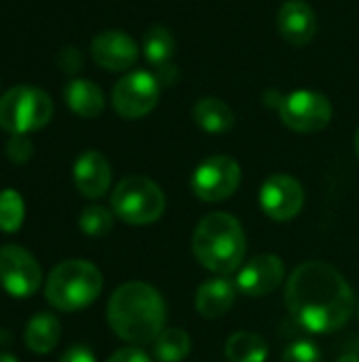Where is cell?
I'll return each instance as SVG.
<instances>
[{
	"label": "cell",
	"mask_w": 359,
	"mask_h": 362,
	"mask_svg": "<svg viewBox=\"0 0 359 362\" xmlns=\"http://www.w3.org/2000/svg\"><path fill=\"white\" fill-rule=\"evenodd\" d=\"M286 305L305 331L326 335L349 322L355 312V295L339 269L324 261H307L288 280Z\"/></svg>",
	"instance_id": "cell-1"
},
{
	"label": "cell",
	"mask_w": 359,
	"mask_h": 362,
	"mask_svg": "<svg viewBox=\"0 0 359 362\" xmlns=\"http://www.w3.org/2000/svg\"><path fill=\"white\" fill-rule=\"evenodd\" d=\"M108 325L129 344H150L165 331L167 308L157 288L144 282L118 286L108 301Z\"/></svg>",
	"instance_id": "cell-2"
},
{
	"label": "cell",
	"mask_w": 359,
	"mask_h": 362,
	"mask_svg": "<svg viewBox=\"0 0 359 362\" xmlns=\"http://www.w3.org/2000/svg\"><path fill=\"white\" fill-rule=\"evenodd\" d=\"M245 233L241 223L226 212H212L199 221L193 235V252L205 269L229 276L243 265Z\"/></svg>",
	"instance_id": "cell-3"
},
{
	"label": "cell",
	"mask_w": 359,
	"mask_h": 362,
	"mask_svg": "<svg viewBox=\"0 0 359 362\" xmlns=\"http://www.w3.org/2000/svg\"><path fill=\"white\" fill-rule=\"evenodd\" d=\"M104 278L99 269L80 259L59 263L47 278L44 297L59 312H78L89 308L102 293Z\"/></svg>",
	"instance_id": "cell-4"
},
{
	"label": "cell",
	"mask_w": 359,
	"mask_h": 362,
	"mask_svg": "<svg viewBox=\"0 0 359 362\" xmlns=\"http://www.w3.org/2000/svg\"><path fill=\"white\" fill-rule=\"evenodd\" d=\"M53 117V102L49 93L38 87L17 85L0 98V127L15 134H30L42 129Z\"/></svg>",
	"instance_id": "cell-5"
},
{
	"label": "cell",
	"mask_w": 359,
	"mask_h": 362,
	"mask_svg": "<svg viewBox=\"0 0 359 362\" xmlns=\"http://www.w3.org/2000/svg\"><path fill=\"white\" fill-rule=\"evenodd\" d=\"M112 210L127 225H150L165 212V195L154 180L146 176H127L112 193Z\"/></svg>",
	"instance_id": "cell-6"
},
{
	"label": "cell",
	"mask_w": 359,
	"mask_h": 362,
	"mask_svg": "<svg viewBox=\"0 0 359 362\" xmlns=\"http://www.w3.org/2000/svg\"><path fill=\"white\" fill-rule=\"evenodd\" d=\"M275 106L284 125L298 134L322 132L332 121L330 100L311 89H296L288 95H279Z\"/></svg>",
	"instance_id": "cell-7"
},
{
	"label": "cell",
	"mask_w": 359,
	"mask_h": 362,
	"mask_svg": "<svg viewBox=\"0 0 359 362\" xmlns=\"http://www.w3.org/2000/svg\"><path fill=\"white\" fill-rule=\"evenodd\" d=\"M241 185V168L229 155H212L197 165L190 178L193 193L207 204L229 199Z\"/></svg>",
	"instance_id": "cell-8"
},
{
	"label": "cell",
	"mask_w": 359,
	"mask_h": 362,
	"mask_svg": "<svg viewBox=\"0 0 359 362\" xmlns=\"http://www.w3.org/2000/svg\"><path fill=\"white\" fill-rule=\"evenodd\" d=\"M161 83L157 74L135 70L123 76L112 89V106L123 119H142L159 102Z\"/></svg>",
	"instance_id": "cell-9"
},
{
	"label": "cell",
	"mask_w": 359,
	"mask_h": 362,
	"mask_svg": "<svg viewBox=\"0 0 359 362\" xmlns=\"http://www.w3.org/2000/svg\"><path fill=\"white\" fill-rule=\"evenodd\" d=\"M0 284L17 299L36 295L42 284V269L32 252L21 246L8 244L0 248Z\"/></svg>",
	"instance_id": "cell-10"
},
{
	"label": "cell",
	"mask_w": 359,
	"mask_h": 362,
	"mask_svg": "<svg viewBox=\"0 0 359 362\" xmlns=\"http://www.w3.org/2000/svg\"><path fill=\"white\" fill-rule=\"evenodd\" d=\"M305 204L303 185L288 174H273L260 189V208L273 221L294 218Z\"/></svg>",
	"instance_id": "cell-11"
},
{
	"label": "cell",
	"mask_w": 359,
	"mask_h": 362,
	"mask_svg": "<svg viewBox=\"0 0 359 362\" xmlns=\"http://www.w3.org/2000/svg\"><path fill=\"white\" fill-rule=\"evenodd\" d=\"M286 278V265L277 255H258L237 269L235 286L245 297H267Z\"/></svg>",
	"instance_id": "cell-12"
},
{
	"label": "cell",
	"mask_w": 359,
	"mask_h": 362,
	"mask_svg": "<svg viewBox=\"0 0 359 362\" xmlns=\"http://www.w3.org/2000/svg\"><path fill=\"white\" fill-rule=\"evenodd\" d=\"M91 55L104 70L123 72L129 70L138 62V45L135 40L123 30H106L99 32L91 40Z\"/></svg>",
	"instance_id": "cell-13"
},
{
	"label": "cell",
	"mask_w": 359,
	"mask_h": 362,
	"mask_svg": "<svg viewBox=\"0 0 359 362\" xmlns=\"http://www.w3.org/2000/svg\"><path fill=\"white\" fill-rule=\"evenodd\" d=\"M277 30L286 42L305 47L317 32V15L305 0H286L277 11Z\"/></svg>",
	"instance_id": "cell-14"
},
{
	"label": "cell",
	"mask_w": 359,
	"mask_h": 362,
	"mask_svg": "<svg viewBox=\"0 0 359 362\" xmlns=\"http://www.w3.org/2000/svg\"><path fill=\"white\" fill-rule=\"evenodd\" d=\"M72 176H74L76 189L85 197L97 199V197H102L108 191L110 180H112V170H110L108 159L102 153L87 151V153H83L76 159L74 170H72Z\"/></svg>",
	"instance_id": "cell-15"
},
{
	"label": "cell",
	"mask_w": 359,
	"mask_h": 362,
	"mask_svg": "<svg viewBox=\"0 0 359 362\" xmlns=\"http://www.w3.org/2000/svg\"><path fill=\"white\" fill-rule=\"evenodd\" d=\"M235 299H237L235 282H231L224 276H218V278H212L199 286L197 297H195V305L203 318L216 320L233 308Z\"/></svg>",
	"instance_id": "cell-16"
},
{
	"label": "cell",
	"mask_w": 359,
	"mask_h": 362,
	"mask_svg": "<svg viewBox=\"0 0 359 362\" xmlns=\"http://www.w3.org/2000/svg\"><path fill=\"white\" fill-rule=\"evenodd\" d=\"M193 119L195 123L207 132V134H226L233 129L235 125V112L233 108L220 100V98H214V95H207V98H199L193 106Z\"/></svg>",
	"instance_id": "cell-17"
},
{
	"label": "cell",
	"mask_w": 359,
	"mask_h": 362,
	"mask_svg": "<svg viewBox=\"0 0 359 362\" xmlns=\"http://www.w3.org/2000/svg\"><path fill=\"white\" fill-rule=\"evenodd\" d=\"M63 95H66V104L70 106V110L85 119L99 117L106 104L102 89L93 81H87V78H72L66 85Z\"/></svg>",
	"instance_id": "cell-18"
},
{
	"label": "cell",
	"mask_w": 359,
	"mask_h": 362,
	"mask_svg": "<svg viewBox=\"0 0 359 362\" xmlns=\"http://www.w3.org/2000/svg\"><path fill=\"white\" fill-rule=\"evenodd\" d=\"M23 339L28 350H32L34 354H49L61 339V325L53 314L40 312L25 325Z\"/></svg>",
	"instance_id": "cell-19"
},
{
	"label": "cell",
	"mask_w": 359,
	"mask_h": 362,
	"mask_svg": "<svg viewBox=\"0 0 359 362\" xmlns=\"http://www.w3.org/2000/svg\"><path fill=\"white\" fill-rule=\"evenodd\" d=\"M224 354L231 362H267L269 344L258 333L241 331L229 337Z\"/></svg>",
	"instance_id": "cell-20"
},
{
	"label": "cell",
	"mask_w": 359,
	"mask_h": 362,
	"mask_svg": "<svg viewBox=\"0 0 359 362\" xmlns=\"http://www.w3.org/2000/svg\"><path fill=\"white\" fill-rule=\"evenodd\" d=\"M144 55L146 59L154 66V68H161L165 64L171 62L174 57V51H176V40L171 36V32L163 25H152L146 30L144 34Z\"/></svg>",
	"instance_id": "cell-21"
},
{
	"label": "cell",
	"mask_w": 359,
	"mask_h": 362,
	"mask_svg": "<svg viewBox=\"0 0 359 362\" xmlns=\"http://www.w3.org/2000/svg\"><path fill=\"white\" fill-rule=\"evenodd\" d=\"M152 350L159 362H182L190 352V335L182 329H165L154 339Z\"/></svg>",
	"instance_id": "cell-22"
},
{
	"label": "cell",
	"mask_w": 359,
	"mask_h": 362,
	"mask_svg": "<svg viewBox=\"0 0 359 362\" xmlns=\"http://www.w3.org/2000/svg\"><path fill=\"white\" fill-rule=\"evenodd\" d=\"M25 216V206L21 195L15 189H4L0 191V231L4 233H15L23 225Z\"/></svg>",
	"instance_id": "cell-23"
},
{
	"label": "cell",
	"mask_w": 359,
	"mask_h": 362,
	"mask_svg": "<svg viewBox=\"0 0 359 362\" xmlns=\"http://www.w3.org/2000/svg\"><path fill=\"white\" fill-rule=\"evenodd\" d=\"M114 225V218L110 214V210H106L104 206H89L83 210L80 218H78V227L85 235L91 238H102L106 233H110Z\"/></svg>",
	"instance_id": "cell-24"
},
{
	"label": "cell",
	"mask_w": 359,
	"mask_h": 362,
	"mask_svg": "<svg viewBox=\"0 0 359 362\" xmlns=\"http://www.w3.org/2000/svg\"><path fill=\"white\" fill-rule=\"evenodd\" d=\"M281 362H322V352L313 341H294L286 348Z\"/></svg>",
	"instance_id": "cell-25"
},
{
	"label": "cell",
	"mask_w": 359,
	"mask_h": 362,
	"mask_svg": "<svg viewBox=\"0 0 359 362\" xmlns=\"http://www.w3.org/2000/svg\"><path fill=\"white\" fill-rule=\"evenodd\" d=\"M32 155H34V146H32L28 136L15 134V136L8 138V142H6V157L13 163H25V161L32 159Z\"/></svg>",
	"instance_id": "cell-26"
},
{
	"label": "cell",
	"mask_w": 359,
	"mask_h": 362,
	"mask_svg": "<svg viewBox=\"0 0 359 362\" xmlns=\"http://www.w3.org/2000/svg\"><path fill=\"white\" fill-rule=\"evenodd\" d=\"M57 64H59V68H61V70H66V72H78V70L83 68V55H80V51H78V49H74V47H66V49L59 53Z\"/></svg>",
	"instance_id": "cell-27"
},
{
	"label": "cell",
	"mask_w": 359,
	"mask_h": 362,
	"mask_svg": "<svg viewBox=\"0 0 359 362\" xmlns=\"http://www.w3.org/2000/svg\"><path fill=\"white\" fill-rule=\"evenodd\" d=\"M59 362H97V358H95V354H93L87 346L76 344V346H70V348L61 354Z\"/></svg>",
	"instance_id": "cell-28"
},
{
	"label": "cell",
	"mask_w": 359,
	"mask_h": 362,
	"mask_svg": "<svg viewBox=\"0 0 359 362\" xmlns=\"http://www.w3.org/2000/svg\"><path fill=\"white\" fill-rule=\"evenodd\" d=\"M108 362H152L150 361V356L144 352V350H140V348H123V350H118V352H114Z\"/></svg>",
	"instance_id": "cell-29"
},
{
	"label": "cell",
	"mask_w": 359,
	"mask_h": 362,
	"mask_svg": "<svg viewBox=\"0 0 359 362\" xmlns=\"http://www.w3.org/2000/svg\"><path fill=\"white\" fill-rule=\"evenodd\" d=\"M336 362H359L358 354H343Z\"/></svg>",
	"instance_id": "cell-30"
},
{
	"label": "cell",
	"mask_w": 359,
	"mask_h": 362,
	"mask_svg": "<svg viewBox=\"0 0 359 362\" xmlns=\"http://www.w3.org/2000/svg\"><path fill=\"white\" fill-rule=\"evenodd\" d=\"M0 362H17V358L11 354H0Z\"/></svg>",
	"instance_id": "cell-31"
},
{
	"label": "cell",
	"mask_w": 359,
	"mask_h": 362,
	"mask_svg": "<svg viewBox=\"0 0 359 362\" xmlns=\"http://www.w3.org/2000/svg\"><path fill=\"white\" fill-rule=\"evenodd\" d=\"M355 153H358V157H359V129L355 132Z\"/></svg>",
	"instance_id": "cell-32"
}]
</instances>
